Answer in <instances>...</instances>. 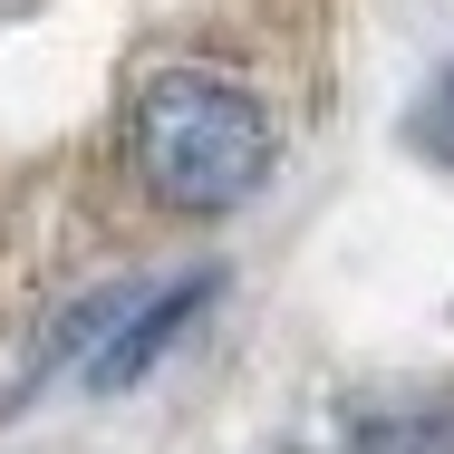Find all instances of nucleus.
I'll list each match as a JSON object with an SVG mask.
<instances>
[{
    "mask_svg": "<svg viewBox=\"0 0 454 454\" xmlns=\"http://www.w3.org/2000/svg\"><path fill=\"white\" fill-rule=\"evenodd\" d=\"M126 145L165 213H242L271 184V106L232 68H155L136 88Z\"/></svg>",
    "mask_w": 454,
    "mask_h": 454,
    "instance_id": "nucleus-1",
    "label": "nucleus"
},
{
    "mask_svg": "<svg viewBox=\"0 0 454 454\" xmlns=\"http://www.w3.org/2000/svg\"><path fill=\"white\" fill-rule=\"evenodd\" d=\"M203 300H213V271H203V280H175V290H155V300H136L126 329L88 358V387H97V396H126V387H136V377H145V367H155L184 329L203 319Z\"/></svg>",
    "mask_w": 454,
    "mask_h": 454,
    "instance_id": "nucleus-2",
    "label": "nucleus"
},
{
    "mask_svg": "<svg viewBox=\"0 0 454 454\" xmlns=\"http://www.w3.org/2000/svg\"><path fill=\"white\" fill-rule=\"evenodd\" d=\"M416 145H426V155H445V165H454V68L435 78V97H426V116H416Z\"/></svg>",
    "mask_w": 454,
    "mask_h": 454,
    "instance_id": "nucleus-3",
    "label": "nucleus"
}]
</instances>
